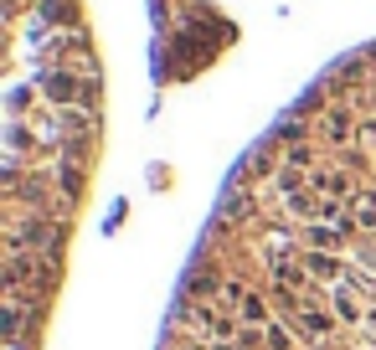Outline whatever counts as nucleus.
Returning <instances> with one entry per match:
<instances>
[{
	"label": "nucleus",
	"instance_id": "1",
	"mask_svg": "<svg viewBox=\"0 0 376 350\" xmlns=\"http://www.w3.org/2000/svg\"><path fill=\"white\" fill-rule=\"evenodd\" d=\"M346 227H330V222H315V227H304V243H309V253H340L346 247Z\"/></svg>",
	"mask_w": 376,
	"mask_h": 350
},
{
	"label": "nucleus",
	"instance_id": "2",
	"mask_svg": "<svg viewBox=\"0 0 376 350\" xmlns=\"http://www.w3.org/2000/svg\"><path fill=\"white\" fill-rule=\"evenodd\" d=\"M330 299H335V309H340V320L346 325H356V320H366L371 309H361V299H356V283H330Z\"/></svg>",
	"mask_w": 376,
	"mask_h": 350
},
{
	"label": "nucleus",
	"instance_id": "3",
	"mask_svg": "<svg viewBox=\"0 0 376 350\" xmlns=\"http://www.w3.org/2000/svg\"><path fill=\"white\" fill-rule=\"evenodd\" d=\"M304 268L315 273V278H325V283H340V273H351L335 253H304Z\"/></svg>",
	"mask_w": 376,
	"mask_h": 350
},
{
	"label": "nucleus",
	"instance_id": "4",
	"mask_svg": "<svg viewBox=\"0 0 376 350\" xmlns=\"http://www.w3.org/2000/svg\"><path fill=\"white\" fill-rule=\"evenodd\" d=\"M294 325H299V330H304V335H315V340H325V335L335 330V320H330L325 309H315V304H304V309L294 314Z\"/></svg>",
	"mask_w": 376,
	"mask_h": 350
},
{
	"label": "nucleus",
	"instance_id": "5",
	"mask_svg": "<svg viewBox=\"0 0 376 350\" xmlns=\"http://www.w3.org/2000/svg\"><path fill=\"white\" fill-rule=\"evenodd\" d=\"M238 320H242V325H268V299H263V294H253V289H248V299H242Z\"/></svg>",
	"mask_w": 376,
	"mask_h": 350
},
{
	"label": "nucleus",
	"instance_id": "6",
	"mask_svg": "<svg viewBox=\"0 0 376 350\" xmlns=\"http://www.w3.org/2000/svg\"><path fill=\"white\" fill-rule=\"evenodd\" d=\"M217 299L227 304V309H242V299H248V289H242L238 278H227V283H222V289H217Z\"/></svg>",
	"mask_w": 376,
	"mask_h": 350
},
{
	"label": "nucleus",
	"instance_id": "7",
	"mask_svg": "<svg viewBox=\"0 0 376 350\" xmlns=\"http://www.w3.org/2000/svg\"><path fill=\"white\" fill-rule=\"evenodd\" d=\"M263 345L268 350H294V335L284 330V325H268V335H263Z\"/></svg>",
	"mask_w": 376,
	"mask_h": 350
},
{
	"label": "nucleus",
	"instance_id": "8",
	"mask_svg": "<svg viewBox=\"0 0 376 350\" xmlns=\"http://www.w3.org/2000/svg\"><path fill=\"white\" fill-rule=\"evenodd\" d=\"M351 212H356V216H351L356 227H371V232H376V201H356Z\"/></svg>",
	"mask_w": 376,
	"mask_h": 350
},
{
	"label": "nucleus",
	"instance_id": "9",
	"mask_svg": "<svg viewBox=\"0 0 376 350\" xmlns=\"http://www.w3.org/2000/svg\"><path fill=\"white\" fill-rule=\"evenodd\" d=\"M325 134H330V139H346V134H351V124L335 114V119H325Z\"/></svg>",
	"mask_w": 376,
	"mask_h": 350
},
{
	"label": "nucleus",
	"instance_id": "10",
	"mask_svg": "<svg viewBox=\"0 0 376 350\" xmlns=\"http://www.w3.org/2000/svg\"><path fill=\"white\" fill-rule=\"evenodd\" d=\"M78 185H83V175H78V170H62V191L78 196Z\"/></svg>",
	"mask_w": 376,
	"mask_h": 350
},
{
	"label": "nucleus",
	"instance_id": "11",
	"mask_svg": "<svg viewBox=\"0 0 376 350\" xmlns=\"http://www.w3.org/2000/svg\"><path fill=\"white\" fill-rule=\"evenodd\" d=\"M289 160H294V170H304V165H309V160H315V155H309V150L299 145V150H289Z\"/></svg>",
	"mask_w": 376,
	"mask_h": 350
},
{
	"label": "nucleus",
	"instance_id": "12",
	"mask_svg": "<svg viewBox=\"0 0 376 350\" xmlns=\"http://www.w3.org/2000/svg\"><path fill=\"white\" fill-rule=\"evenodd\" d=\"M211 350H242V345H232V340H227V345H211Z\"/></svg>",
	"mask_w": 376,
	"mask_h": 350
},
{
	"label": "nucleus",
	"instance_id": "13",
	"mask_svg": "<svg viewBox=\"0 0 376 350\" xmlns=\"http://www.w3.org/2000/svg\"><path fill=\"white\" fill-rule=\"evenodd\" d=\"M180 350H207V345H180Z\"/></svg>",
	"mask_w": 376,
	"mask_h": 350
}]
</instances>
